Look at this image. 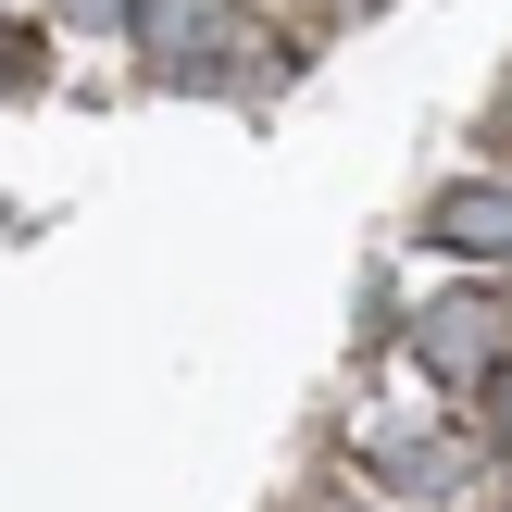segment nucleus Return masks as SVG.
I'll list each match as a JSON object with an SVG mask.
<instances>
[{
	"label": "nucleus",
	"mask_w": 512,
	"mask_h": 512,
	"mask_svg": "<svg viewBox=\"0 0 512 512\" xmlns=\"http://www.w3.org/2000/svg\"><path fill=\"white\" fill-rule=\"evenodd\" d=\"M375 463H388V488H450V450L438 438H388Z\"/></svg>",
	"instance_id": "nucleus-4"
},
{
	"label": "nucleus",
	"mask_w": 512,
	"mask_h": 512,
	"mask_svg": "<svg viewBox=\"0 0 512 512\" xmlns=\"http://www.w3.org/2000/svg\"><path fill=\"white\" fill-rule=\"evenodd\" d=\"M138 63L163 88H263L275 75V38L238 13V0H138Z\"/></svg>",
	"instance_id": "nucleus-1"
},
{
	"label": "nucleus",
	"mask_w": 512,
	"mask_h": 512,
	"mask_svg": "<svg viewBox=\"0 0 512 512\" xmlns=\"http://www.w3.org/2000/svg\"><path fill=\"white\" fill-rule=\"evenodd\" d=\"M475 388H488V450H500V463H512V350H500V363H488V375H475Z\"/></svg>",
	"instance_id": "nucleus-5"
},
{
	"label": "nucleus",
	"mask_w": 512,
	"mask_h": 512,
	"mask_svg": "<svg viewBox=\"0 0 512 512\" xmlns=\"http://www.w3.org/2000/svg\"><path fill=\"white\" fill-rule=\"evenodd\" d=\"M425 238H438V250H463V263H512V188H500V175H463V188H438V200H425Z\"/></svg>",
	"instance_id": "nucleus-3"
},
{
	"label": "nucleus",
	"mask_w": 512,
	"mask_h": 512,
	"mask_svg": "<svg viewBox=\"0 0 512 512\" xmlns=\"http://www.w3.org/2000/svg\"><path fill=\"white\" fill-rule=\"evenodd\" d=\"M63 25H138V0H50Z\"/></svg>",
	"instance_id": "nucleus-6"
},
{
	"label": "nucleus",
	"mask_w": 512,
	"mask_h": 512,
	"mask_svg": "<svg viewBox=\"0 0 512 512\" xmlns=\"http://www.w3.org/2000/svg\"><path fill=\"white\" fill-rule=\"evenodd\" d=\"M413 363H425V375H488V363H500V300H488V288L425 300V313H413Z\"/></svg>",
	"instance_id": "nucleus-2"
}]
</instances>
